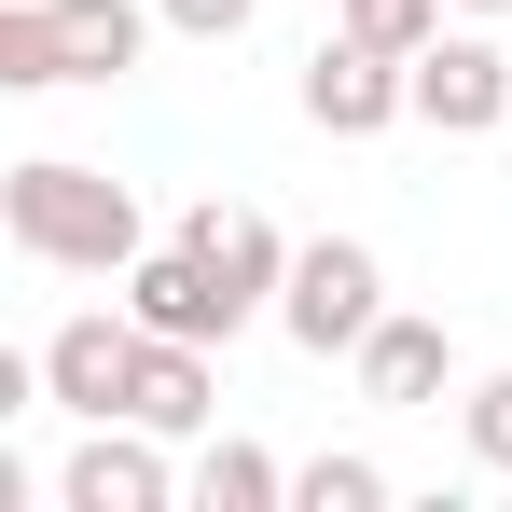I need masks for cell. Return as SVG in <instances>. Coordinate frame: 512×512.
<instances>
[{"label":"cell","mask_w":512,"mask_h":512,"mask_svg":"<svg viewBox=\"0 0 512 512\" xmlns=\"http://www.w3.org/2000/svg\"><path fill=\"white\" fill-rule=\"evenodd\" d=\"M277 499H291V471L263 443H208L194 457V512H277Z\"/></svg>","instance_id":"4fadbf2b"},{"label":"cell","mask_w":512,"mask_h":512,"mask_svg":"<svg viewBox=\"0 0 512 512\" xmlns=\"http://www.w3.org/2000/svg\"><path fill=\"white\" fill-rule=\"evenodd\" d=\"M56 499H70V512H167V499H180L167 429H139V416H84L70 471H56Z\"/></svg>","instance_id":"5b68a950"},{"label":"cell","mask_w":512,"mask_h":512,"mask_svg":"<svg viewBox=\"0 0 512 512\" xmlns=\"http://www.w3.org/2000/svg\"><path fill=\"white\" fill-rule=\"evenodd\" d=\"M416 111V56H374L360 28H319V56H305V125L319 139H388Z\"/></svg>","instance_id":"3957f363"},{"label":"cell","mask_w":512,"mask_h":512,"mask_svg":"<svg viewBox=\"0 0 512 512\" xmlns=\"http://www.w3.org/2000/svg\"><path fill=\"white\" fill-rule=\"evenodd\" d=\"M125 319H139V333H194V346H236V305H222V277H208V263L180 250V236L125 263Z\"/></svg>","instance_id":"9c48e42d"},{"label":"cell","mask_w":512,"mask_h":512,"mask_svg":"<svg viewBox=\"0 0 512 512\" xmlns=\"http://www.w3.org/2000/svg\"><path fill=\"white\" fill-rule=\"evenodd\" d=\"M374 319H388V263L360 250V236H305L291 250V291H277V333L305 346V360H360Z\"/></svg>","instance_id":"7a4b0ae2"},{"label":"cell","mask_w":512,"mask_h":512,"mask_svg":"<svg viewBox=\"0 0 512 512\" xmlns=\"http://www.w3.org/2000/svg\"><path fill=\"white\" fill-rule=\"evenodd\" d=\"M125 374H139V319H125V305H84V319L42 333V388H56V416H125Z\"/></svg>","instance_id":"52a82bcc"},{"label":"cell","mask_w":512,"mask_h":512,"mask_svg":"<svg viewBox=\"0 0 512 512\" xmlns=\"http://www.w3.org/2000/svg\"><path fill=\"white\" fill-rule=\"evenodd\" d=\"M291 512H388V471L374 457H305L291 471Z\"/></svg>","instance_id":"9a60e30c"},{"label":"cell","mask_w":512,"mask_h":512,"mask_svg":"<svg viewBox=\"0 0 512 512\" xmlns=\"http://www.w3.org/2000/svg\"><path fill=\"white\" fill-rule=\"evenodd\" d=\"M457 14H512V0H457Z\"/></svg>","instance_id":"ac0fdd59"},{"label":"cell","mask_w":512,"mask_h":512,"mask_svg":"<svg viewBox=\"0 0 512 512\" xmlns=\"http://www.w3.org/2000/svg\"><path fill=\"white\" fill-rule=\"evenodd\" d=\"M180 250L222 277L236 333H250V319H277V291H291V236H277L263 208H222V194H194V208H180Z\"/></svg>","instance_id":"277c9868"},{"label":"cell","mask_w":512,"mask_h":512,"mask_svg":"<svg viewBox=\"0 0 512 512\" xmlns=\"http://www.w3.org/2000/svg\"><path fill=\"white\" fill-rule=\"evenodd\" d=\"M346 374H360V402L416 416V402H443V388H457V333H443V319H402V305H388V319L360 333V360H346Z\"/></svg>","instance_id":"ba28073f"},{"label":"cell","mask_w":512,"mask_h":512,"mask_svg":"<svg viewBox=\"0 0 512 512\" xmlns=\"http://www.w3.org/2000/svg\"><path fill=\"white\" fill-rule=\"evenodd\" d=\"M153 14H167V28H180V42H236V28H250V14H263V0H153Z\"/></svg>","instance_id":"e0dca14e"},{"label":"cell","mask_w":512,"mask_h":512,"mask_svg":"<svg viewBox=\"0 0 512 512\" xmlns=\"http://www.w3.org/2000/svg\"><path fill=\"white\" fill-rule=\"evenodd\" d=\"M0 84H14V97H56V84H70L56 0H0Z\"/></svg>","instance_id":"7c38bea8"},{"label":"cell","mask_w":512,"mask_h":512,"mask_svg":"<svg viewBox=\"0 0 512 512\" xmlns=\"http://www.w3.org/2000/svg\"><path fill=\"white\" fill-rule=\"evenodd\" d=\"M56 42H70V84H125L153 56V14L139 0H56Z\"/></svg>","instance_id":"8fae6325"},{"label":"cell","mask_w":512,"mask_h":512,"mask_svg":"<svg viewBox=\"0 0 512 512\" xmlns=\"http://www.w3.org/2000/svg\"><path fill=\"white\" fill-rule=\"evenodd\" d=\"M443 14H457V0H333V28H360L374 56H429Z\"/></svg>","instance_id":"5bb4252c"},{"label":"cell","mask_w":512,"mask_h":512,"mask_svg":"<svg viewBox=\"0 0 512 512\" xmlns=\"http://www.w3.org/2000/svg\"><path fill=\"white\" fill-rule=\"evenodd\" d=\"M416 125H443V139H499L512 125V56L485 28H443L416 56Z\"/></svg>","instance_id":"8992f818"},{"label":"cell","mask_w":512,"mask_h":512,"mask_svg":"<svg viewBox=\"0 0 512 512\" xmlns=\"http://www.w3.org/2000/svg\"><path fill=\"white\" fill-rule=\"evenodd\" d=\"M457 443H471L485 471H512V374H485V388L457 402Z\"/></svg>","instance_id":"2e32d148"},{"label":"cell","mask_w":512,"mask_h":512,"mask_svg":"<svg viewBox=\"0 0 512 512\" xmlns=\"http://www.w3.org/2000/svg\"><path fill=\"white\" fill-rule=\"evenodd\" d=\"M208 402H222L208 346H194V333H139V374H125V416H139V429H167V443H194V429H208Z\"/></svg>","instance_id":"30bf717a"},{"label":"cell","mask_w":512,"mask_h":512,"mask_svg":"<svg viewBox=\"0 0 512 512\" xmlns=\"http://www.w3.org/2000/svg\"><path fill=\"white\" fill-rule=\"evenodd\" d=\"M0 222H14L28 263H70V277H125V263L153 250V236H139V194L70 167V153H28V167L0 180Z\"/></svg>","instance_id":"6da1fadb"}]
</instances>
